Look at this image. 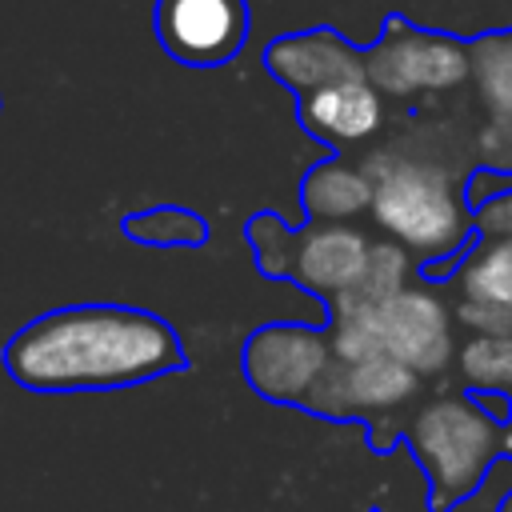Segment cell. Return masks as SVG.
<instances>
[{
    "instance_id": "6da1fadb",
    "label": "cell",
    "mask_w": 512,
    "mask_h": 512,
    "mask_svg": "<svg viewBox=\"0 0 512 512\" xmlns=\"http://www.w3.org/2000/svg\"><path fill=\"white\" fill-rule=\"evenodd\" d=\"M184 368L180 336L132 304L52 308L4 344V372L32 392H108Z\"/></svg>"
},
{
    "instance_id": "7a4b0ae2",
    "label": "cell",
    "mask_w": 512,
    "mask_h": 512,
    "mask_svg": "<svg viewBox=\"0 0 512 512\" xmlns=\"http://www.w3.org/2000/svg\"><path fill=\"white\" fill-rule=\"evenodd\" d=\"M360 168L372 184L368 216L384 240L428 264L456 260L468 248L472 208L464 200L460 176L448 164L404 148H372Z\"/></svg>"
},
{
    "instance_id": "3957f363",
    "label": "cell",
    "mask_w": 512,
    "mask_h": 512,
    "mask_svg": "<svg viewBox=\"0 0 512 512\" xmlns=\"http://www.w3.org/2000/svg\"><path fill=\"white\" fill-rule=\"evenodd\" d=\"M328 344L336 360L360 356H392L412 368L420 380L440 376L456 364V312L432 288L408 284L376 304L356 296L332 300L328 312Z\"/></svg>"
},
{
    "instance_id": "277c9868",
    "label": "cell",
    "mask_w": 512,
    "mask_h": 512,
    "mask_svg": "<svg viewBox=\"0 0 512 512\" xmlns=\"http://www.w3.org/2000/svg\"><path fill=\"white\" fill-rule=\"evenodd\" d=\"M404 440L428 476L432 508L452 512L480 488L484 472L508 448V424L476 396H432L408 420Z\"/></svg>"
},
{
    "instance_id": "5b68a950",
    "label": "cell",
    "mask_w": 512,
    "mask_h": 512,
    "mask_svg": "<svg viewBox=\"0 0 512 512\" xmlns=\"http://www.w3.org/2000/svg\"><path fill=\"white\" fill-rule=\"evenodd\" d=\"M364 80L392 100L444 96L468 84V44L392 16L364 48Z\"/></svg>"
},
{
    "instance_id": "8992f818",
    "label": "cell",
    "mask_w": 512,
    "mask_h": 512,
    "mask_svg": "<svg viewBox=\"0 0 512 512\" xmlns=\"http://www.w3.org/2000/svg\"><path fill=\"white\" fill-rule=\"evenodd\" d=\"M328 332L316 324H260L244 344V380L272 404H304L332 364Z\"/></svg>"
},
{
    "instance_id": "52a82bcc",
    "label": "cell",
    "mask_w": 512,
    "mask_h": 512,
    "mask_svg": "<svg viewBox=\"0 0 512 512\" xmlns=\"http://www.w3.org/2000/svg\"><path fill=\"white\" fill-rule=\"evenodd\" d=\"M420 376L404 368L392 356H360V360H332L320 384L308 392L304 408L332 416V420H352V416H388L400 412L420 396Z\"/></svg>"
},
{
    "instance_id": "ba28073f",
    "label": "cell",
    "mask_w": 512,
    "mask_h": 512,
    "mask_svg": "<svg viewBox=\"0 0 512 512\" xmlns=\"http://www.w3.org/2000/svg\"><path fill=\"white\" fill-rule=\"evenodd\" d=\"M156 36L180 64H228L248 40V0H156Z\"/></svg>"
},
{
    "instance_id": "9c48e42d",
    "label": "cell",
    "mask_w": 512,
    "mask_h": 512,
    "mask_svg": "<svg viewBox=\"0 0 512 512\" xmlns=\"http://www.w3.org/2000/svg\"><path fill=\"white\" fill-rule=\"evenodd\" d=\"M264 68L300 100L344 80H364V48H356L348 36L332 28H308L276 36L264 48Z\"/></svg>"
},
{
    "instance_id": "30bf717a",
    "label": "cell",
    "mask_w": 512,
    "mask_h": 512,
    "mask_svg": "<svg viewBox=\"0 0 512 512\" xmlns=\"http://www.w3.org/2000/svg\"><path fill=\"white\" fill-rule=\"evenodd\" d=\"M368 244H372V236L352 228V224H308V228H296L284 280H292L304 292H312V296L332 304V300H340V296H348L356 288V280L364 272Z\"/></svg>"
},
{
    "instance_id": "8fae6325",
    "label": "cell",
    "mask_w": 512,
    "mask_h": 512,
    "mask_svg": "<svg viewBox=\"0 0 512 512\" xmlns=\"http://www.w3.org/2000/svg\"><path fill=\"white\" fill-rule=\"evenodd\" d=\"M296 120L304 132L332 148L368 144L384 128V96L368 80H344L296 100Z\"/></svg>"
},
{
    "instance_id": "7c38bea8",
    "label": "cell",
    "mask_w": 512,
    "mask_h": 512,
    "mask_svg": "<svg viewBox=\"0 0 512 512\" xmlns=\"http://www.w3.org/2000/svg\"><path fill=\"white\" fill-rule=\"evenodd\" d=\"M300 200H304V212L312 216V224H352L356 216L368 212L372 184L360 164L332 156V160H320L304 176Z\"/></svg>"
},
{
    "instance_id": "4fadbf2b",
    "label": "cell",
    "mask_w": 512,
    "mask_h": 512,
    "mask_svg": "<svg viewBox=\"0 0 512 512\" xmlns=\"http://www.w3.org/2000/svg\"><path fill=\"white\" fill-rule=\"evenodd\" d=\"M456 288H460V300L512 308V240L476 236L456 256Z\"/></svg>"
},
{
    "instance_id": "5bb4252c",
    "label": "cell",
    "mask_w": 512,
    "mask_h": 512,
    "mask_svg": "<svg viewBox=\"0 0 512 512\" xmlns=\"http://www.w3.org/2000/svg\"><path fill=\"white\" fill-rule=\"evenodd\" d=\"M468 80L492 116L512 120V32H492L468 44Z\"/></svg>"
},
{
    "instance_id": "9a60e30c",
    "label": "cell",
    "mask_w": 512,
    "mask_h": 512,
    "mask_svg": "<svg viewBox=\"0 0 512 512\" xmlns=\"http://www.w3.org/2000/svg\"><path fill=\"white\" fill-rule=\"evenodd\" d=\"M456 368L468 396L512 400V336H468L456 348Z\"/></svg>"
},
{
    "instance_id": "2e32d148",
    "label": "cell",
    "mask_w": 512,
    "mask_h": 512,
    "mask_svg": "<svg viewBox=\"0 0 512 512\" xmlns=\"http://www.w3.org/2000/svg\"><path fill=\"white\" fill-rule=\"evenodd\" d=\"M436 12L412 20L420 28L456 36V40H480L492 32H512V0H432Z\"/></svg>"
},
{
    "instance_id": "e0dca14e",
    "label": "cell",
    "mask_w": 512,
    "mask_h": 512,
    "mask_svg": "<svg viewBox=\"0 0 512 512\" xmlns=\"http://www.w3.org/2000/svg\"><path fill=\"white\" fill-rule=\"evenodd\" d=\"M124 236L152 248H196L208 240V224L180 204H160V208L124 216Z\"/></svg>"
},
{
    "instance_id": "ac0fdd59",
    "label": "cell",
    "mask_w": 512,
    "mask_h": 512,
    "mask_svg": "<svg viewBox=\"0 0 512 512\" xmlns=\"http://www.w3.org/2000/svg\"><path fill=\"white\" fill-rule=\"evenodd\" d=\"M412 264H416V260H412L400 244H392V240H372V244H368V256H364V272H360V280H356V288H352L348 296H356V300H364V304H376V300H384V296L408 288Z\"/></svg>"
},
{
    "instance_id": "d6986e66",
    "label": "cell",
    "mask_w": 512,
    "mask_h": 512,
    "mask_svg": "<svg viewBox=\"0 0 512 512\" xmlns=\"http://www.w3.org/2000/svg\"><path fill=\"white\" fill-rule=\"evenodd\" d=\"M292 236H296V228H288L280 216H272V212L252 216V224H248V244H252V256H256V264H260V272H264L268 280H284V276H288Z\"/></svg>"
},
{
    "instance_id": "ffe728a7",
    "label": "cell",
    "mask_w": 512,
    "mask_h": 512,
    "mask_svg": "<svg viewBox=\"0 0 512 512\" xmlns=\"http://www.w3.org/2000/svg\"><path fill=\"white\" fill-rule=\"evenodd\" d=\"M452 312H456V324H464L472 336H512V308L508 304H472V300H460Z\"/></svg>"
},
{
    "instance_id": "44dd1931",
    "label": "cell",
    "mask_w": 512,
    "mask_h": 512,
    "mask_svg": "<svg viewBox=\"0 0 512 512\" xmlns=\"http://www.w3.org/2000/svg\"><path fill=\"white\" fill-rule=\"evenodd\" d=\"M472 236L480 240H512V192L488 196L472 208Z\"/></svg>"
},
{
    "instance_id": "7402d4cb",
    "label": "cell",
    "mask_w": 512,
    "mask_h": 512,
    "mask_svg": "<svg viewBox=\"0 0 512 512\" xmlns=\"http://www.w3.org/2000/svg\"><path fill=\"white\" fill-rule=\"evenodd\" d=\"M496 512H512V492H508V496L500 500V508H496Z\"/></svg>"
},
{
    "instance_id": "603a6c76",
    "label": "cell",
    "mask_w": 512,
    "mask_h": 512,
    "mask_svg": "<svg viewBox=\"0 0 512 512\" xmlns=\"http://www.w3.org/2000/svg\"><path fill=\"white\" fill-rule=\"evenodd\" d=\"M508 436H512V400H508Z\"/></svg>"
}]
</instances>
